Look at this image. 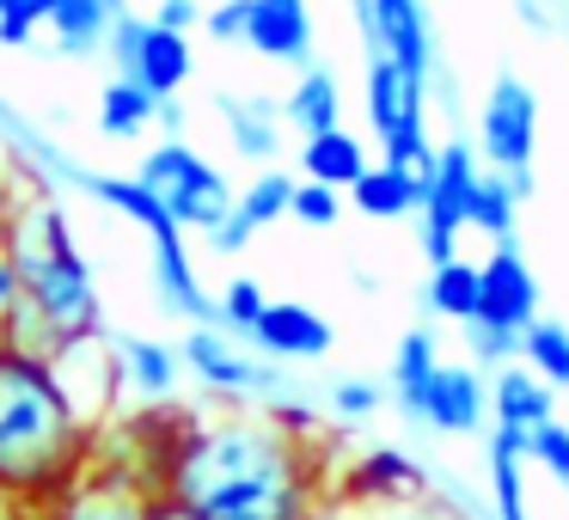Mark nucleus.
<instances>
[{
  "label": "nucleus",
  "instance_id": "obj_1",
  "mask_svg": "<svg viewBox=\"0 0 569 520\" xmlns=\"http://www.w3.org/2000/svg\"><path fill=\"white\" fill-rule=\"evenodd\" d=\"M343 434H295L251 404L197 417L184 434L166 502L190 520H325Z\"/></svg>",
  "mask_w": 569,
  "mask_h": 520
},
{
  "label": "nucleus",
  "instance_id": "obj_2",
  "mask_svg": "<svg viewBox=\"0 0 569 520\" xmlns=\"http://www.w3.org/2000/svg\"><path fill=\"white\" fill-rule=\"evenodd\" d=\"M7 258L19 270V307L0 331V343L43 356L62 368L74 349L99 343L104 337V294L99 276H92L87 251H80L68 209L50 190H31V197L7 202V233H0Z\"/></svg>",
  "mask_w": 569,
  "mask_h": 520
},
{
  "label": "nucleus",
  "instance_id": "obj_3",
  "mask_svg": "<svg viewBox=\"0 0 569 520\" xmlns=\"http://www.w3.org/2000/svg\"><path fill=\"white\" fill-rule=\"evenodd\" d=\"M92 447H99V422L74 398L68 373L0 343V490L50 508L92 466Z\"/></svg>",
  "mask_w": 569,
  "mask_h": 520
},
{
  "label": "nucleus",
  "instance_id": "obj_4",
  "mask_svg": "<svg viewBox=\"0 0 569 520\" xmlns=\"http://www.w3.org/2000/svg\"><path fill=\"white\" fill-rule=\"evenodd\" d=\"M56 178H68V184L80 190V197H92L99 209L123 214L129 227H141L148 233V258H153V294L166 300V307L178 312V319L190 324H214V294H202V276H197V258H190L184 233L172 227V214L153 202V190L141 184L136 172H87V166H68V160H50Z\"/></svg>",
  "mask_w": 569,
  "mask_h": 520
},
{
  "label": "nucleus",
  "instance_id": "obj_5",
  "mask_svg": "<svg viewBox=\"0 0 569 520\" xmlns=\"http://www.w3.org/2000/svg\"><path fill=\"white\" fill-rule=\"evenodd\" d=\"M136 178L153 190V202L172 214L178 233H202V239H209L214 227L233 214V184H227V172L214 160H202L184 136H160V141H153V148L141 153Z\"/></svg>",
  "mask_w": 569,
  "mask_h": 520
},
{
  "label": "nucleus",
  "instance_id": "obj_6",
  "mask_svg": "<svg viewBox=\"0 0 569 520\" xmlns=\"http://www.w3.org/2000/svg\"><path fill=\"white\" fill-rule=\"evenodd\" d=\"M197 417H202V410L178 404V398H166V404L117 410L111 422H99V447H92V459H104L111 471L136 478L148 496H160L166 490V471H172L184 434L197 429Z\"/></svg>",
  "mask_w": 569,
  "mask_h": 520
},
{
  "label": "nucleus",
  "instance_id": "obj_7",
  "mask_svg": "<svg viewBox=\"0 0 569 520\" xmlns=\"http://www.w3.org/2000/svg\"><path fill=\"white\" fill-rule=\"evenodd\" d=\"M178 361H184L190 380L209 398H221V404H246V398H263V404H270V398L282 392L276 361H263L246 337L221 331V324H190L184 343H178Z\"/></svg>",
  "mask_w": 569,
  "mask_h": 520
},
{
  "label": "nucleus",
  "instance_id": "obj_8",
  "mask_svg": "<svg viewBox=\"0 0 569 520\" xmlns=\"http://www.w3.org/2000/svg\"><path fill=\"white\" fill-rule=\"evenodd\" d=\"M478 178H483V160L471 141H441L435 148V166L422 178V202H417V233H422L429 270L459 258V233H466V209H471Z\"/></svg>",
  "mask_w": 569,
  "mask_h": 520
},
{
  "label": "nucleus",
  "instance_id": "obj_9",
  "mask_svg": "<svg viewBox=\"0 0 569 520\" xmlns=\"http://www.w3.org/2000/svg\"><path fill=\"white\" fill-rule=\"evenodd\" d=\"M104 56H111L117 74L136 80V87L153 92V99H178V92L190 87V74H197V50H190V38L184 31L153 26L148 13L117 19L111 38H104Z\"/></svg>",
  "mask_w": 569,
  "mask_h": 520
},
{
  "label": "nucleus",
  "instance_id": "obj_10",
  "mask_svg": "<svg viewBox=\"0 0 569 520\" xmlns=\"http://www.w3.org/2000/svg\"><path fill=\"white\" fill-rule=\"evenodd\" d=\"M331 502L349 508H410V502H429V466L405 453V447H356L337 459V478H331Z\"/></svg>",
  "mask_w": 569,
  "mask_h": 520
},
{
  "label": "nucleus",
  "instance_id": "obj_11",
  "mask_svg": "<svg viewBox=\"0 0 569 520\" xmlns=\"http://www.w3.org/2000/svg\"><path fill=\"white\" fill-rule=\"evenodd\" d=\"M539 153V99L520 74H496L478 111V160L490 172H532Z\"/></svg>",
  "mask_w": 569,
  "mask_h": 520
},
{
  "label": "nucleus",
  "instance_id": "obj_12",
  "mask_svg": "<svg viewBox=\"0 0 569 520\" xmlns=\"http://www.w3.org/2000/svg\"><path fill=\"white\" fill-rule=\"evenodd\" d=\"M398 410L435 434H478L490 422V380L471 361H441L417 392L398 398Z\"/></svg>",
  "mask_w": 569,
  "mask_h": 520
},
{
  "label": "nucleus",
  "instance_id": "obj_13",
  "mask_svg": "<svg viewBox=\"0 0 569 520\" xmlns=\"http://www.w3.org/2000/svg\"><path fill=\"white\" fill-rule=\"evenodd\" d=\"M429 87L435 80L410 74V68L386 62V56H368V80H361V111H368V129L380 148L410 136H429Z\"/></svg>",
  "mask_w": 569,
  "mask_h": 520
},
{
  "label": "nucleus",
  "instance_id": "obj_14",
  "mask_svg": "<svg viewBox=\"0 0 569 520\" xmlns=\"http://www.w3.org/2000/svg\"><path fill=\"white\" fill-rule=\"evenodd\" d=\"M356 19L368 56H386V62L435 80V26L422 13V0H356Z\"/></svg>",
  "mask_w": 569,
  "mask_h": 520
},
{
  "label": "nucleus",
  "instance_id": "obj_15",
  "mask_svg": "<svg viewBox=\"0 0 569 520\" xmlns=\"http://www.w3.org/2000/svg\"><path fill=\"white\" fill-rule=\"evenodd\" d=\"M246 343L258 349L263 361L288 368V361H325L331 343H337V331H331V319H325L319 307H307V300H270Z\"/></svg>",
  "mask_w": 569,
  "mask_h": 520
},
{
  "label": "nucleus",
  "instance_id": "obj_16",
  "mask_svg": "<svg viewBox=\"0 0 569 520\" xmlns=\"http://www.w3.org/2000/svg\"><path fill=\"white\" fill-rule=\"evenodd\" d=\"M478 282H483V307H478V319H490V324H502V331H527L532 319H545L539 312V276H532V263L520 258L508 239H496L490 246V258L478 263Z\"/></svg>",
  "mask_w": 569,
  "mask_h": 520
},
{
  "label": "nucleus",
  "instance_id": "obj_17",
  "mask_svg": "<svg viewBox=\"0 0 569 520\" xmlns=\"http://www.w3.org/2000/svg\"><path fill=\"white\" fill-rule=\"evenodd\" d=\"M312 7L307 0H246V43L239 50L263 56L276 68H312Z\"/></svg>",
  "mask_w": 569,
  "mask_h": 520
},
{
  "label": "nucleus",
  "instance_id": "obj_18",
  "mask_svg": "<svg viewBox=\"0 0 569 520\" xmlns=\"http://www.w3.org/2000/svg\"><path fill=\"white\" fill-rule=\"evenodd\" d=\"M148 502L153 496L141 490L136 478H123V471H111L104 459H92V466L43 508V520H141Z\"/></svg>",
  "mask_w": 569,
  "mask_h": 520
},
{
  "label": "nucleus",
  "instance_id": "obj_19",
  "mask_svg": "<svg viewBox=\"0 0 569 520\" xmlns=\"http://www.w3.org/2000/svg\"><path fill=\"white\" fill-rule=\"evenodd\" d=\"M295 184H300V178H288V172H276V166H263V172L251 178L246 190H233V214H227V221L209 233V251H221V258H239V251H246L251 239L263 233V227L288 221Z\"/></svg>",
  "mask_w": 569,
  "mask_h": 520
},
{
  "label": "nucleus",
  "instance_id": "obj_20",
  "mask_svg": "<svg viewBox=\"0 0 569 520\" xmlns=\"http://www.w3.org/2000/svg\"><path fill=\"white\" fill-rule=\"evenodd\" d=\"M214 117L227 123V141H233L239 160L270 166L282 153V104L263 99V92H214Z\"/></svg>",
  "mask_w": 569,
  "mask_h": 520
},
{
  "label": "nucleus",
  "instance_id": "obj_21",
  "mask_svg": "<svg viewBox=\"0 0 569 520\" xmlns=\"http://www.w3.org/2000/svg\"><path fill=\"white\" fill-rule=\"evenodd\" d=\"M111 361H117L123 392H136V404H166V398H178L184 361H178L172 343H153V337H111Z\"/></svg>",
  "mask_w": 569,
  "mask_h": 520
},
{
  "label": "nucleus",
  "instance_id": "obj_22",
  "mask_svg": "<svg viewBox=\"0 0 569 520\" xmlns=\"http://www.w3.org/2000/svg\"><path fill=\"white\" fill-rule=\"evenodd\" d=\"M557 417V392L527 368V361H508V368L490 373V422L496 429H515V434H532Z\"/></svg>",
  "mask_w": 569,
  "mask_h": 520
},
{
  "label": "nucleus",
  "instance_id": "obj_23",
  "mask_svg": "<svg viewBox=\"0 0 569 520\" xmlns=\"http://www.w3.org/2000/svg\"><path fill=\"white\" fill-rule=\"evenodd\" d=\"M123 13L129 0H43V31L56 38L62 56H92L104 50V38Z\"/></svg>",
  "mask_w": 569,
  "mask_h": 520
},
{
  "label": "nucleus",
  "instance_id": "obj_24",
  "mask_svg": "<svg viewBox=\"0 0 569 520\" xmlns=\"http://www.w3.org/2000/svg\"><path fill=\"white\" fill-rule=\"evenodd\" d=\"M368 166H373L368 141H361L356 129H343V123L325 129V136H300V178H307V184H325V190L343 197Z\"/></svg>",
  "mask_w": 569,
  "mask_h": 520
},
{
  "label": "nucleus",
  "instance_id": "obj_25",
  "mask_svg": "<svg viewBox=\"0 0 569 520\" xmlns=\"http://www.w3.org/2000/svg\"><path fill=\"white\" fill-rule=\"evenodd\" d=\"M282 123L295 129V136H325V129L343 123V87H337L331 68H300L295 87H288L282 99Z\"/></svg>",
  "mask_w": 569,
  "mask_h": 520
},
{
  "label": "nucleus",
  "instance_id": "obj_26",
  "mask_svg": "<svg viewBox=\"0 0 569 520\" xmlns=\"http://www.w3.org/2000/svg\"><path fill=\"white\" fill-rule=\"evenodd\" d=\"M483 466H490V514L496 520H532L527 514V483H520V466H527V434L515 429H496L483 434Z\"/></svg>",
  "mask_w": 569,
  "mask_h": 520
},
{
  "label": "nucleus",
  "instance_id": "obj_27",
  "mask_svg": "<svg viewBox=\"0 0 569 520\" xmlns=\"http://www.w3.org/2000/svg\"><path fill=\"white\" fill-rule=\"evenodd\" d=\"M349 202H356V214H368V221H417L422 178H410V172H398V166L380 160L349 184Z\"/></svg>",
  "mask_w": 569,
  "mask_h": 520
},
{
  "label": "nucleus",
  "instance_id": "obj_28",
  "mask_svg": "<svg viewBox=\"0 0 569 520\" xmlns=\"http://www.w3.org/2000/svg\"><path fill=\"white\" fill-rule=\"evenodd\" d=\"M422 307L435 319H453V324H471L483 307V282H478V263L453 258V263H435L429 282H422Z\"/></svg>",
  "mask_w": 569,
  "mask_h": 520
},
{
  "label": "nucleus",
  "instance_id": "obj_29",
  "mask_svg": "<svg viewBox=\"0 0 569 520\" xmlns=\"http://www.w3.org/2000/svg\"><path fill=\"white\" fill-rule=\"evenodd\" d=\"M153 117H160V99L153 92H141L136 80H104V99H99V129L111 141H141L153 129Z\"/></svg>",
  "mask_w": 569,
  "mask_h": 520
},
{
  "label": "nucleus",
  "instance_id": "obj_30",
  "mask_svg": "<svg viewBox=\"0 0 569 520\" xmlns=\"http://www.w3.org/2000/svg\"><path fill=\"white\" fill-rule=\"evenodd\" d=\"M520 361H527L551 392H569V324L532 319L527 331H520Z\"/></svg>",
  "mask_w": 569,
  "mask_h": 520
},
{
  "label": "nucleus",
  "instance_id": "obj_31",
  "mask_svg": "<svg viewBox=\"0 0 569 520\" xmlns=\"http://www.w3.org/2000/svg\"><path fill=\"white\" fill-rule=\"evenodd\" d=\"M515 214H520V197H515V184H508V172H490V166H483L478 190H471V209H466V227L483 239H508L515 233Z\"/></svg>",
  "mask_w": 569,
  "mask_h": 520
},
{
  "label": "nucleus",
  "instance_id": "obj_32",
  "mask_svg": "<svg viewBox=\"0 0 569 520\" xmlns=\"http://www.w3.org/2000/svg\"><path fill=\"white\" fill-rule=\"evenodd\" d=\"M435 368H441V343H435V331H429V324L405 331V337H398V349H392V398H410Z\"/></svg>",
  "mask_w": 569,
  "mask_h": 520
},
{
  "label": "nucleus",
  "instance_id": "obj_33",
  "mask_svg": "<svg viewBox=\"0 0 569 520\" xmlns=\"http://www.w3.org/2000/svg\"><path fill=\"white\" fill-rule=\"evenodd\" d=\"M386 410V386L361 380V373H343V380L325 386V417L343 422V429H356V422H373Z\"/></svg>",
  "mask_w": 569,
  "mask_h": 520
},
{
  "label": "nucleus",
  "instance_id": "obj_34",
  "mask_svg": "<svg viewBox=\"0 0 569 520\" xmlns=\"http://www.w3.org/2000/svg\"><path fill=\"white\" fill-rule=\"evenodd\" d=\"M263 307H270V294H263L258 276H233V282L214 294V324L233 337H251V324L263 319Z\"/></svg>",
  "mask_w": 569,
  "mask_h": 520
},
{
  "label": "nucleus",
  "instance_id": "obj_35",
  "mask_svg": "<svg viewBox=\"0 0 569 520\" xmlns=\"http://www.w3.org/2000/svg\"><path fill=\"white\" fill-rule=\"evenodd\" d=\"M527 459L557 483V490H569V422L551 417L545 429H532V434H527Z\"/></svg>",
  "mask_w": 569,
  "mask_h": 520
},
{
  "label": "nucleus",
  "instance_id": "obj_36",
  "mask_svg": "<svg viewBox=\"0 0 569 520\" xmlns=\"http://www.w3.org/2000/svg\"><path fill=\"white\" fill-rule=\"evenodd\" d=\"M466 343H471V368H508V361H520V331H502L490 319H471Z\"/></svg>",
  "mask_w": 569,
  "mask_h": 520
},
{
  "label": "nucleus",
  "instance_id": "obj_37",
  "mask_svg": "<svg viewBox=\"0 0 569 520\" xmlns=\"http://www.w3.org/2000/svg\"><path fill=\"white\" fill-rule=\"evenodd\" d=\"M337 214H343V197L300 178V184H295V202H288V221H300V227H337Z\"/></svg>",
  "mask_w": 569,
  "mask_h": 520
},
{
  "label": "nucleus",
  "instance_id": "obj_38",
  "mask_svg": "<svg viewBox=\"0 0 569 520\" xmlns=\"http://www.w3.org/2000/svg\"><path fill=\"white\" fill-rule=\"evenodd\" d=\"M43 31V0H0V43L7 50H26Z\"/></svg>",
  "mask_w": 569,
  "mask_h": 520
},
{
  "label": "nucleus",
  "instance_id": "obj_39",
  "mask_svg": "<svg viewBox=\"0 0 569 520\" xmlns=\"http://www.w3.org/2000/svg\"><path fill=\"white\" fill-rule=\"evenodd\" d=\"M202 31H209L214 43H246V0H221V7H209V13H202Z\"/></svg>",
  "mask_w": 569,
  "mask_h": 520
},
{
  "label": "nucleus",
  "instance_id": "obj_40",
  "mask_svg": "<svg viewBox=\"0 0 569 520\" xmlns=\"http://www.w3.org/2000/svg\"><path fill=\"white\" fill-rule=\"evenodd\" d=\"M325 520H435L429 502H410V508H349V502H331Z\"/></svg>",
  "mask_w": 569,
  "mask_h": 520
},
{
  "label": "nucleus",
  "instance_id": "obj_41",
  "mask_svg": "<svg viewBox=\"0 0 569 520\" xmlns=\"http://www.w3.org/2000/svg\"><path fill=\"white\" fill-rule=\"evenodd\" d=\"M148 19H153V26H166V31H184V38H190V31L202 26V0H160Z\"/></svg>",
  "mask_w": 569,
  "mask_h": 520
},
{
  "label": "nucleus",
  "instance_id": "obj_42",
  "mask_svg": "<svg viewBox=\"0 0 569 520\" xmlns=\"http://www.w3.org/2000/svg\"><path fill=\"white\" fill-rule=\"evenodd\" d=\"M13 307H19V270H13V258H7V246H0V331H7Z\"/></svg>",
  "mask_w": 569,
  "mask_h": 520
},
{
  "label": "nucleus",
  "instance_id": "obj_43",
  "mask_svg": "<svg viewBox=\"0 0 569 520\" xmlns=\"http://www.w3.org/2000/svg\"><path fill=\"white\" fill-rule=\"evenodd\" d=\"M153 123H160L166 136H184V104H178V99H160V117H153Z\"/></svg>",
  "mask_w": 569,
  "mask_h": 520
},
{
  "label": "nucleus",
  "instance_id": "obj_44",
  "mask_svg": "<svg viewBox=\"0 0 569 520\" xmlns=\"http://www.w3.org/2000/svg\"><path fill=\"white\" fill-rule=\"evenodd\" d=\"M0 520H43V508H31V502H19V496L0 490Z\"/></svg>",
  "mask_w": 569,
  "mask_h": 520
},
{
  "label": "nucleus",
  "instance_id": "obj_45",
  "mask_svg": "<svg viewBox=\"0 0 569 520\" xmlns=\"http://www.w3.org/2000/svg\"><path fill=\"white\" fill-rule=\"evenodd\" d=\"M141 520H190V514H184L178 502H166V496H153V502H148V514H141Z\"/></svg>",
  "mask_w": 569,
  "mask_h": 520
},
{
  "label": "nucleus",
  "instance_id": "obj_46",
  "mask_svg": "<svg viewBox=\"0 0 569 520\" xmlns=\"http://www.w3.org/2000/svg\"><path fill=\"white\" fill-rule=\"evenodd\" d=\"M349 7H356V0H349Z\"/></svg>",
  "mask_w": 569,
  "mask_h": 520
}]
</instances>
